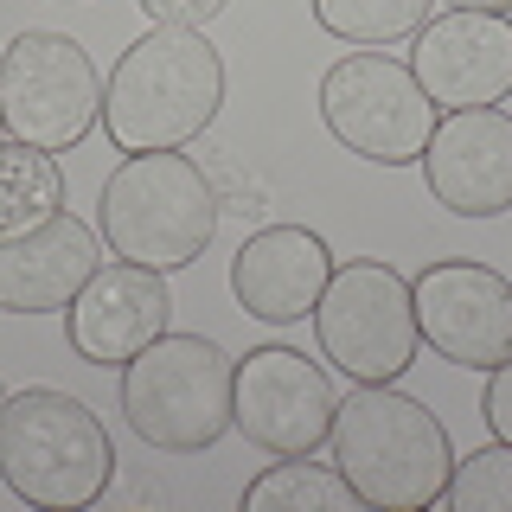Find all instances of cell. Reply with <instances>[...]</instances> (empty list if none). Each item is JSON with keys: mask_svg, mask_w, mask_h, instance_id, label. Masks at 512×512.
Listing matches in <instances>:
<instances>
[{"mask_svg": "<svg viewBox=\"0 0 512 512\" xmlns=\"http://www.w3.org/2000/svg\"><path fill=\"white\" fill-rule=\"evenodd\" d=\"M327 276H333V250L308 224H263V231L244 237V250L231 256V295H237V308L250 320H263V327H295V320H308Z\"/></svg>", "mask_w": 512, "mask_h": 512, "instance_id": "5bb4252c", "label": "cell"}, {"mask_svg": "<svg viewBox=\"0 0 512 512\" xmlns=\"http://www.w3.org/2000/svg\"><path fill=\"white\" fill-rule=\"evenodd\" d=\"M416 333L436 359L461 372H493L512 359V282L487 263H429L410 276Z\"/></svg>", "mask_w": 512, "mask_h": 512, "instance_id": "30bf717a", "label": "cell"}, {"mask_svg": "<svg viewBox=\"0 0 512 512\" xmlns=\"http://www.w3.org/2000/svg\"><path fill=\"white\" fill-rule=\"evenodd\" d=\"M333 410H340V391L308 352L256 346L237 359L231 429H244V442L263 455H320L333 436Z\"/></svg>", "mask_w": 512, "mask_h": 512, "instance_id": "9c48e42d", "label": "cell"}, {"mask_svg": "<svg viewBox=\"0 0 512 512\" xmlns=\"http://www.w3.org/2000/svg\"><path fill=\"white\" fill-rule=\"evenodd\" d=\"M231 352L205 333H160L122 365L116 404L148 448L160 455H205L231 429Z\"/></svg>", "mask_w": 512, "mask_h": 512, "instance_id": "5b68a950", "label": "cell"}, {"mask_svg": "<svg viewBox=\"0 0 512 512\" xmlns=\"http://www.w3.org/2000/svg\"><path fill=\"white\" fill-rule=\"evenodd\" d=\"M244 512H359V493L314 455H276V468L244 487Z\"/></svg>", "mask_w": 512, "mask_h": 512, "instance_id": "e0dca14e", "label": "cell"}, {"mask_svg": "<svg viewBox=\"0 0 512 512\" xmlns=\"http://www.w3.org/2000/svg\"><path fill=\"white\" fill-rule=\"evenodd\" d=\"M333 468L378 512H429L448 500L455 442L442 416L397 384H352L333 410Z\"/></svg>", "mask_w": 512, "mask_h": 512, "instance_id": "6da1fadb", "label": "cell"}, {"mask_svg": "<svg viewBox=\"0 0 512 512\" xmlns=\"http://www.w3.org/2000/svg\"><path fill=\"white\" fill-rule=\"evenodd\" d=\"M448 506L455 512H512V442H487L455 461L448 480Z\"/></svg>", "mask_w": 512, "mask_h": 512, "instance_id": "d6986e66", "label": "cell"}, {"mask_svg": "<svg viewBox=\"0 0 512 512\" xmlns=\"http://www.w3.org/2000/svg\"><path fill=\"white\" fill-rule=\"evenodd\" d=\"M173 327V288L160 269L141 263H103L96 276L77 288V301L64 308V340L84 365H122L141 346H154Z\"/></svg>", "mask_w": 512, "mask_h": 512, "instance_id": "4fadbf2b", "label": "cell"}, {"mask_svg": "<svg viewBox=\"0 0 512 512\" xmlns=\"http://www.w3.org/2000/svg\"><path fill=\"white\" fill-rule=\"evenodd\" d=\"M0 148H7V122H0Z\"/></svg>", "mask_w": 512, "mask_h": 512, "instance_id": "603a6c76", "label": "cell"}, {"mask_svg": "<svg viewBox=\"0 0 512 512\" xmlns=\"http://www.w3.org/2000/svg\"><path fill=\"white\" fill-rule=\"evenodd\" d=\"M308 7H314V26L327 32V39L372 52V45L410 39V32L423 26L442 0H308Z\"/></svg>", "mask_w": 512, "mask_h": 512, "instance_id": "ac0fdd59", "label": "cell"}, {"mask_svg": "<svg viewBox=\"0 0 512 512\" xmlns=\"http://www.w3.org/2000/svg\"><path fill=\"white\" fill-rule=\"evenodd\" d=\"M429 199L455 218L512 212V116L493 109H442L423 148Z\"/></svg>", "mask_w": 512, "mask_h": 512, "instance_id": "7c38bea8", "label": "cell"}, {"mask_svg": "<svg viewBox=\"0 0 512 512\" xmlns=\"http://www.w3.org/2000/svg\"><path fill=\"white\" fill-rule=\"evenodd\" d=\"M116 480V442L84 397L32 384L0 404V487L39 512H84Z\"/></svg>", "mask_w": 512, "mask_h": 512, "instance_id": "3957f363", "label": "cell"}, {"mask_svg": "<svg viewBox=\"0 0 512 512\" xmlns=\"http://www.w3.org/2000/svg\"><path fill=\"white\" fill-rule=\"evenodd\" d=\"M314 346L352 384H397L423 352L410 282L378 256L333 263V276L314 301Z\"/></svg>", "mask_w": 512, "mask_h": 512, "instance_id": "8992f818", "label": "cell"}, {"mask_svg": "<svg viewBox=\"0 0 512 512\" xmlns=\"http://www.w3.org/2000/svg\"><path fill=\"white\" fill-rule=\"evenodd\" d=\"M480 416H487L493 442H512V359L487 372V391H480Z\"/></svg>", "mask_w": 512, "mask_h": 512, "instance_id": "ffe728a7", "label": "cell"}, {"mask_svg": "<svg viewBox=\"0 0 512 512\" xmlns=\"http://www.w3.org/2000/svg\"><path fill=\"white\" fill-rule=\"evenodd\" d=\"M0 404H7V391H0Z\"/></svg>", "mask_w": 512, "mask_h": 512, "instance_id": "cb8c5ba5", "label": "cell"}, {"mask_svg": "<svg viewBox=\"0 0 512 512\" xmlns=\"http://www.w3.org/2000/svg\"><path fill=\"white\" fill-rule=\"evenodd\" d=\"M58 212H64L58 154L32 148V141H7L0 148V237H26Z\"/></svg>", "mask_w": 512, "mask_h": 512, "instance_id": "2e32d148", "label": "cell"}, {"mask_svg": "<svg viewBox=\"0 0 512 512\" xmlns=\"http://www.w3.org/2000/svg\"><path fill=\"white\" fill-rule=\"evenodd\" d=\"M436 116L442 109L423 96L410 64L391 52H346L320 71V122L359 160H378V167L423 160Z\"/></svg>", "mask_w": 512, "mask_h": 512, "instance_id": "52a82bcc", "label": "cell"}, {"mask_svg": "<svg viewBox=\"0 0 512 512\" xmlns=\"http://www.w3.org/2000/svg\"><path fill=\"white\" fill-rule=\"evenodd\" d=\"M0 122L45 154H71L103 122V77L71 32H13L0 52Z\"/></svg>", "mask_w": 512, "mask_h": 512, "instance_id": "ba28073f", "label": "cell"}, {"mask_svg": "<svg viewBox=\"0 0 512 512\" xmlns=\"http://www.w3.org/2000/svg\"><path fill=\"white\" fill-rule=\"evenodd\" d=\"M224 109V58L199 26H154L103 84V135L122 154L192 148Z\"/></svg>", "mask_w": 512, "mask_h": 512, "instance_id": "7a4b0ae2", "label": "cell"}, {"mask_svg": "<svg viewBox=\"0 0 512 512\" xmlns=\"http://www.w3.org/2000/svg\"><path fill=\"white\" fill-rule=\"evenodd\" d=\"M96 269L103 231L71 212L45 218L26 237H0V314H64Z\"/></svg>", "mask_w": 512, "mask_h": 512, "instance_id": "9a60e30c", "label": "cell"}, {"mask_svg": "<svg viewBox=\"0 0 512 512\" xmlns=\"http://www.w3.org/2000/svg\"><path fill=\"white\" fill-rule=\"evenodd\" d=\"M96 231L109 256L141 269H173L199 263L205 244L218 237V192L192 154H122V167L96 192Z\"/></svg>", "mask_w": 512, "mask_h": 512, "instance_id": "277c9868", "label": "cell"}, {"mask_svg": "<svg viewBox=\"0 0 512 512\" xmlns=\"http://www.w3.org/2000/svg\"><path fill=\"white\" fill-rule=\"evenodd\" d=\"M141 13H148V26H205L218 20L231 0H135Z\"/></svg>", "mask_w": 512, "mask_h": 512, "instance_id": "44dd1931", "label": "cell"}, {"mask_svg": "<svg viewBox=\"0 0 512 512\" xmlns=\"http://www.w3.org/2000/svg\"><path fill=\"white\" fill-rule=\"evenodd\" d=\"M410 77L436 109H493L512 96V13L442 7L410 32Z\"/></svg>", "mask_w": 512, "mask_h": 512, "instance_id": "8fae6325", "label": "cell"}, {"mask_svg": "<svg viewBox=\"0 0 512 512\" xmlns=\"http://www.w3.org/2000/svg\"><path fill=\"white\" fill-rule=\"evenodd\" d=\"M442 7H468V13H512V0H442Z\"/></svg>", "mask_w": 512, "mask_h": 512, "instance_id": "7402d4cb", "label": "cell"}]
</instances>
